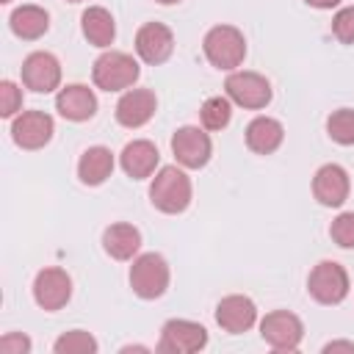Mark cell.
I'll return each instance as SVG.
<instances>
[{
    "mask_svg": "<svg viewBox=\"0 0 354 354\" xmlns=\"http://www.w3.org/2000/svg\"><path fill=\"white\" fill-rule=\"evenodd\" d=\"M194 196L191 188V177L185 174L183 166H160L149 183V202L152 207H158L160 213L177 216L183 210H188Z\"/></svg>",
    "mask_w": 354,
    "mask_h": 354,
    "instance_id": "6da1fadb",
    "label": "cell"
},
{
    "mask_svg": "<svg viewBox=\"0 0 354 354\" xmlns=\"http://www.w3.org/2000/svg\"><path fill=\"white\" fill-rule=\"evenodd\" d=\"M202 50L210 66L235 72L246 58V39L235 25H213L202 39Z\"/></svg>",
    "mask_w": 354,
    "mask_h": 354,
    "instance_id": "7a4b0ae2",
    "label": "cell"
},
{
    "mask_svg": "<svg viewBox=\"0 0 354 354\" xmlns=\"http://www.w3.org/2000/svg\"><path fill=\"white\" fill-rule=\"evenodd\" d=\"M138 75V61L122 50H105L91 66V80L102 91H127L133 88Z\"/></svg>",
    "mask_w": 354,
    "mask_h": 354,
    "instance_id": "3957f363",
    "label": "cell"
},
{
    "mask_svg": "<svg viewBox=\"0 0 354 354\" xmlns=\"http://www.w3.org/2000/svg\"><path fill=\"white\" fill-rule=\"evenodd\" d=\"M169 279H171V271H169V263L163 254L158 252H144L138 257H133V266H130V288L138 299H160L169 288Z\"/></svg>",
    "mask_w": 354,
    "mask_h": 354,
    "instance_id": "277c9868",
    "label": "cell"
},
{
    "mask_svg": "<svg viewBox=\"0 0 354 354\" xmlns=\"http://www.w3.org/2000/svg\"><path fill=\"white\" fill-rule=\"evenodd\" d=\"M224 91L235 105H241L246 111H263L274 97L268 77L260 72H249V69L230 72L224 80Z\"/></svg>",
    "mask_w": 354,
    "mask_h": 354,
    "instance_id": "5b68a950",
    "label": "cell"
},
{
    "mask_svg": "<svg viewBox=\"0 0 354 354\" xmlns=\"http://www.w3.org/2000/svg\"><path fill=\"white\" fill-rule=\"evenodd\" d=\"M307 293L318 301V304H340L348 296V274L340 263L335 260H321L310 277H307Z\"/></svg>",
    "mask_w": 354,
    "mask_h": 354,
    "instance_id": "8992f818",
    "label": "cell"
},
{
    "mask_svg": "<svg viewBox=\"0 0 354 354\" xmlns=\"http://www.w3.org/2000/svg\"><path fill=\"white\" fill-rule=\"evenodd\" d=\"M171 155L183 169H202L213 155V141L205 127L183 124L171 136Z\"/></svg>",
    "mask_w": 354,
    "mask_h": 354,
    "instance_id": "52a82bcc",
    "label": "cell"
},
{
    "mask_svg": "<svg viewBox=\"0 0 354 354\" xmlns=\"http://www.w3.org/2000/svg\"><path fill=\"white\" fill-rule=\"evenodd\" d=\"M207 346V329L188 318H169L160 326L158 351L163 354H194Z\"/></svg>",
    "mask_w": 354,
    "mask_h": 354,
    "instance_id": "ba28073f",
    "label": "cell"
},
{
    "mask_svg": "<svg viewBox=\"0 0 354 354\" xmlns=\"http://www.w3.org/2000/svg\"><path fill=\"white\" fill-rule=\"evenodd\" d=\"M260 337L274 351H296L304 337V324L296 313L274 310V313H266V318L260 321Z\"/></svg>",
    "mask_w": 354,
    "mask_h": 354,
    "instance_id": "9c48e42d",
    "label": "cell"
},
{
    "mask_svg": "<svg viewBox=\"0 0 354 354\" xmlns=\"http://www.w3.org/2000/svg\"><path fill=\"white\" fill-rule=\"evenodd\" d=\"M55 133V122L44 111H22L11 122V138L22 149H41L50 144Z\"/></svg>",
    "mask_w": 354,
    "mask_h": 354,
    "instance_id": "30bf717a",
    "label": "cell"
},
{
    "mask_svg": "<svg viewBox=\"0 0 354 354\" xmlns=\"http://www.w3.org/2000/svg\"><path fill=\"white\" fill-rule=\"evenodd\" d=\"M33 299L47 313L61 310L72 299V277L58 266L41 268L36 274V279H33Z\"/></svg>",
    "mask_w": 354,
    "mask_h": 354,
    "instance_id": "8fae6325",
    "label": "cell"
},
{
    "mask_svg": "<svg viewBox=\"0 0 354 354\" xmlns=\"http://www.w3.org/2000/svg\"><path fill=\"white\" fill-rule=\"evenodd\" d=\"M22 83L25 88L36 91V94H50L61 86V61L47 53V50H36L22 61Z\"/></svg>",
    "mask_w": 354,
    "mask_h": 354,
    "instance_id": "7c38bea8",
    "label": "cell"
},
{
    "mask_svg": "<svg viewBox=\"0 0 354 354\" xmlns=\"http://www.w3.org/2000/svg\"><path fill=\"white\" fill-rule=\"evenodd\" d=\"M136 53L144 64L158 66L174 53V33L163 22H144L136 33Z\"/></svg>",
    "mask_w": 354,
    "mask_h": 354,
    "instance_id": "4fadbf2b",
    "label": "cell"
},
{
    "mask_svg": "<svg viewBox=\"0 0 354 354\" xmlns=\"http://www.w3.org/2000/svg\"><path fill=\"white\" fill-rule=\"evenodd\" d=\"M158 111V97L152 88H127L116 102V122L127 130L144 127Z\"/></svg>",
    "mask_w": 354,
    "mask_h": 354,
    "instance_id": "5bb4252c",
    "label": "cell"
},
{
    "mask_svg": "<svg viewBox=\"0 0 354 354\" xmlns=\"http://www.w3.org/2000/svg\"><path fill=\"white\" fill-rule=\"evenodd\" d=\"M348 191H351L348 171L337 163H324L313 177V196L324 207H340L348 199Z\"/></svg>",
    "mask_w": 354,
    "mask_h": 354,
    "instance_id": "9a60e30c",
    "label": "cell"
},
{
    "mask_svg": "<svg viewBox=\"0 0 354 354\" xmlns=\"http://www.w3.org/2000/svg\"><path fill=\"white\" fill-rule=\"evenodd\" d=\"M216 324L227 332V335H241V332H249L254 324H257V307L249 296L243 293H232V296H224L218 304H216Z\"/></svg>",
    "mask_w": 354,
    "mask_h": 354,
    "instance_id": "2e32d148",
    "label": "cell"
},
{
    "mask_svg": "<svg viewBox=\"0 0 354 354\" xmlns=\"http://www.w3.org/2000/svg\"><path fill=\"white\" fill-rule=\"evenodd\" d=\"M55 111L66 122H88L97 113V97L83 83H69L55 94Z\"/></svg>",
    "mask_w": 354,
    "mask_h": 354,
    "instance_id": "e0dca14e",
    "label": "cell"
},
{
    "mask_svg": "<svg viewBox=\"0 0 354 354\" xmlns=\"http://www.w3.org/2000/svg\"><path fill=\"white\" fill-rule=\"evenodd\" d=\"M158 163H160V152H158V147H155L152 141H147V138H136V141L124 144V149H122V155H119L122 171H124L127 177H133V180H147V177H152L155 169H158Z\"/></svg>",
    "mask_w": 354,
    "mask_h": 354,
    "instance_id": "ac0fdd59",
    "label": "cell"
},
{
    "mask_svg": "<svg viewBox=\"0 0 354 354\" xmlns=\"http://www.w3.org/2000/svg\"><path fill=\"white\" fill-rule=\"evenodd\" d=\"M246 147L254 152V155H271L282 147L285 141V127L279 119H271V116H254L249 124H246Z\"/></svg>",
    "mask_w": 354,
    "mask_h": 354,
    "instance_id": "d6986e66",
    "label": "cell"
},
{
    "mask_svg": "<svg viewBox=\"0 0 354 354\" xmlns=\"http://www.w3.org/2000/svg\"><path fill=\"white\" fill-rule=\"evenodd\" d=\"M113 166H116L113 152H111L108 147L97 144V147H88V149L80 155V160H77V177H80L83 185L97 188V185H102V183L113 174Z\"/></svg>",
    "mask_w": 354,
    "mask_h": 354,
    "instance_id": "ffe728a7",
    "label": "cell"
},
{
    "mask_svg": "<svg viewBox=\"0 0 354 354\" xmlns=\"http://www.w3.org/2000/svg\"><path fill=\"white\" fill-rule=\"evenodd\" d=\"M80 30H83V36H86L88 44L102 47V50L111 47L113 39H116V22H113L111 11L102 8V6H88V8L83 11V17H80Z\"/></svg>",
    "mask_w": 354,
    "mask_h": 354,
    "instance_id": "44dd1931",
    "label": "cell"
},
{
    "mask_svg": "<svg viewBox=\"0 0 354 354\" xmlns=\"http://www.w3.org/2000/svg\"><path fill=\"white\" fill-rule=\"evenodd\" d=\"M102 249L113 260H133L141 249V232L133 224H124V221L111 224L102 232Z\"/></svg>",
    "mask_w": 354,
    "mask_h": 354,
    "instance_id": "7402d4cb",
    "label": "cell"
},
{
    "mask_svg": "<svg viewBox=\"0 0 354 354\" xmlns=\"http://www.w3.org/2000/svg\"><path fill=\"white\" fill-rule=\"evenodd\" d=\"M8 25L14 30V36L25 39V41H33V39H41L50 28V14L41 8V6H19L11 11L8 17Z\"/></svg>",
    "mask_w": 354,
    "mask_h": 354,
    "instance_id": "603a6c76",
    "label": "cell"
},
{
    "mask_svg": "<svg viewBox=\"0 0 354 354\" xmlns=\"http://www.w3.org/2000/svg\"><path fill=\"white\" fill-rule=\"evenodd\" d=\"M232 119V100L230 97H207L199 108V122L205 130H224Z\"/></svg>",
    "mask_w": 354,
    "mask_h": 354,
    "instance_id": "cb8c5ba5",
    "label": "cell"
},
{
    "mask_svg": "<svg viewBox=\"0 0 354 354\" xmlns=\"http://www.w3.org/2000/svg\"><path fill=\"white\" fill-rule=\"evenodd\" d=\"M100 346L94 340V335H88L86 329H69L64 332L55 343H53V351L55 354H94Z\"/></svg>",
    "mask_w": 354,
    "mask_h": 354,
    "instance_id": "d4e9b609",
    "label": "cell"
},
{
    "mask_svg": "<svg viewBox=\"0 0 354 354\" xmlns=\"http://www.w3.org/2000/svg\"><path fill=\"white\" fill-rule=\"evenodd\" d=\"M326 133L335 144L351 147L354 144V111L351 108H337L326 119Z\"/></svg>",
    "mask_w": 354,
    "mask_h": 354,
    "instance_id": "484cf974",
    "label": "cell"
},
{
    "mask_svg": "<svg viewBox=\"0 0 354 354\" xmlns=\"http://www.w3.org/2000/svg\"><path fill=\"white\" fill-rule=\"evenodd\" d=\"M329 238H332L340 249H354V210L340 213V216L329 224Z\"/></svg>",
    "mask_w": 354,
    "mask_h": 354,
    "instance_id": "4316f807",
    "label": "cell"
},
{
    "mask_svg": "<svg viewBox=\"0 0 354 354\" xmlns=\"http://www.w3.org/2000/svg\"><path fill=\"white\" fill-rule=\"evenodd\" d=\"M17 113H22V88L14 80H3L0 83V116L14 119Z\"/></svg>",
    "mask_w": 354,
    "mask_h": 354,
    "instance_id": "83f0119b",
    "label": "cell"
},
{
    "mask_svg": "<svg viewBox=\"0 0 354 354\" xmlns=\"http://www.w3.org/2000/svg\"><path fill=\"white\" fill-rule=\"evenodd\" d=\"M332 33L340 44H354V6H346L332 17Z\"/></svg>",
    "mask_w": 354,
    "mask_h": 354,
    "instance_id": "f1b7e54d",
    "label": "cell"
},
{
    "mask_svg": "<svg viewBox=\"0 0 354 354\" xmlns=\"http://www.w3.org/2000/svg\"><path fill=\"white\" fill-rule=\"evenodd\" d=\"M0 351L3 354H28L30 351V337H25L22 332H8L0 337Z\"/></svg>",
    "mask_w": 354,
    "mask_h": 354,
    "instance_id": "f546056e",
    "label": "cell"
},
{
    "mask_svg": "<svg viewBox=\"0 0 354 354\" xmlns=\"http://www.w3.org/2000/svg\"><path fill=\"white\" fill-rule=\"evenodd\" d=\"M335 351H348V354H354V343H351V340H332V343L324 346V354H335Z\"/></svg>",
    "mask_w": 354,
    "mask_h": 354,
    "instance_id": "4dcf8cb0",
    "label": "cell"
},
{
    "mask_svg": "<svg viewBox=\"0 0 354 354\" xmlns=\"http://www.w3.org/2000/svg\"><path fill=\"white\" fill-rule=\"evenodd\" d=\"M304 3H307V6H313V8H321V11L340 6V0H304Z\"/></svg>",
    "mask_w": 354,
    "mask_h": 354,
    "instance_id": "1f68e13d",
    "label": "cell"
},
{
    "mask_svg": "<svg viewBox=\"0 0 354 354\" xmlns=\"http://www.w3.org/2000/svg\"><path fill=\"white\" fill-rule=\"evenodd\" d=\"M155 3H160V6H174V3H180V0H155Z\"/></svg>",
    "mask_w": 354,
    "mask_h": 354,
    "instance_id": "d6a6232c",
    "label": "cell"
},
{
    "mask_svg": "<svg viewBox=\"0 0 354 354\" xmlns=\"http://www.w3.org/2000/svg\"><path fill=\"white\" fill-rule=\"evenodd\" d=\"M66 3H80V0H66Z\"/></svg>",
    "mask_w": 354,
    "mask_h": 354,
    "instance_id": "836d02e7",
    "label": "cell"
},
{
    "mask_svg": "<svg viewBox=\"0 0 354 354\" xmlns=\"http://www.w3.org/2000/svg\"><path fill=\"white\" fill-rule=\"evenodd\" d=\"M0 3H11V0H0Z\"/></svg>",
    "mask_w": 354,
    "mask_h": 354,
    "instance_id": "e575fe53",
    "label": "cell"
}]
</instances>
